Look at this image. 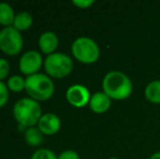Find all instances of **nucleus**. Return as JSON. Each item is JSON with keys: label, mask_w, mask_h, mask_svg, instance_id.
Listing matches in <instances>:
<instances>
[{"label": "nucleus", "mask_w": 160, "mask_h": 159, "mask_svg": "<svg viewBox=\"0 0 160 159\" xmlns=\"http://www.w3.org/2000/svg\"><path fill=\"white\" fill-rule=\"evenodd\" d=\"M7 86L10 91L14 93H20L23 89H25V80L21 75H13L8 80Z\"/></svg>", "instance_id": "16"}, {"label": "nucleus", "mask_w": 160, "mask_h": 159, "mask_svg": "<svg viewBox=\"0 0 160 159\" xmlns=\"http://www.w3.org/2000/svg\"><path fill=\"white\" fill-rule=\"evenodd\" d=\"M42 107L32 98H22L13 107V117L24 127H32L42 118Z\"/></svg>", "instance_id": "3"}, {"label": "nucleus", "mask_w": 160, "mask_h": 159, "mask_svg": "<svg viewBox=\"0 0 160 159\" xmlns=\"http://www.w3.org/2000/svg\"><path fill=\"white\" fill-rule=\"evenodd\" d=\"M14 17L15 15L12 7L6 2H0V24L8 27L13 24Z\"/></svg>", "instance_id": "13"}, {"label": "nucleus", "mask_w": 160, "mask_h": 159, "mask_svg": "<svg viewBox=\"0 0 160 159\" xmlns=\"http://www.w3.org/2000/svg\"><path fill=\"white\" fill-rule=\"evenodd\" d=\"M42 64L44 60L42 55L36 50H28L22 55L19 62V68L23 74L30 77L38 73Z\"/></svg>", "instance_id": "7"}, {"label": "nucleus", "mask_w": 160, "mask_h": 159, "mask_svg": "<svg viewBox=\"0 0 160 159\" xmlns=\"http://www.w3.org/2000/svg\"><path fill=\"white\" fill-rule=\"evenodd\" d=\"M33 24V17L28 12H20L15 15L14 21H13L12 26L18 30L19 32L21 31H26L32 26Z\"/></svg>", "instance_id": "12"}, {"label": "nucleus", "mask_w": 160, "mask_h": 159, "mask_svg": "<svg viewBox=\"0 0 160 159\" xmlns=\"http://www.w3.org/2000/svg\"><path fill=\"white\" fill-rule=\"evenodd\" d=\"M44 68L48 77L63 79L73 70V61L65 53L53 52L44 60Z\"/></svg>", "instance_id": "4"}, {"label": "nucleus", "mask_w": 160, "mask_h": 159, "mask_svg": "<svg viewBox=\"0 0 160 159\" xmlns=\"http://www.w3.org/2000/svg\"><path fill=\"white\" fill-rule=\"evenodd\" d=\"M24 138L30 146H39L42 143V140H44L42 133L39 131L37 127H28L24 132Z\"/></svg>", "instance_id": "14"}, {"label": "nucleus", "mask_w": 160, "mask_h": 159, "mask_svg": "<svg viewBox=\"0 0 160 159\" xmlns=\"http://www.w3.org/2000/svg\"><path fill=\"white\" fill-rule=\"evenodd\" d=\"M8 86L2 81H0V108L7 104L9 99V91Z\"/></svg>", "instance_id": "18"}, {"label": "nucleus", "mask_w": 160, "mask_h": 159, "mask_svg": "<svg viewBox=\"0 0 160 159\" xmlns=\"http://www.w3.org/2000/svg\"><path fill=\"white\" fill-rule=\"evenodd\" d=\"M102 89L111 99H127L133 92V83L121 71H110L102 80Z\"/></svg>", "instance_id": "1"}, {"label": "nucleus", "mask_w": 160, "mask_h": 159, "mask_svg": "<svg viewBox=\"0 0 160 159\" xmlns=\"http://www.w3.org/2000/svg\"><path fill=\"white\" fill-rule=\"evenodd\" d=\"M25 92L30 98L36 102H45L52 97L55 84L50 77L42 73H36L25 79Z\"/></svg>", "instance_id": "2"}, {"label": "nucleus", "mask_w": 160, "mask_h": 159, "mask_svg": "<svg viewBox=\"0 0 160 159\" xmlns=\"http://www.w3.org/2000/svg\"><path fill=\"white\" fill-rule=\"evenodd\" d=\"M149 159H160V152H156L149 157Z\"/></svg>", "instance_id": "22"}, {"label": "nucleus", "mask_w": 160, "mask_h": 159, "mask_svg": "<svg viewBox=\"0 0 160 159\" xmlns=\"http://www.w3.org/2000/svg\"><path fill=\"white\" fill-rule=\"evenodd\" d=\"M145 96L150 102L160 104V80H154L148 83L145 88Z\"/></svg>", "instance_id": "15"}, {"label": "nucleus", "mask_w": 160, "mask_h": 159, "mask_svg": "<svg viewBox=\"0 0 160 159\" xmlns=\"http://www.w3.org/2000/svg\"><path fill=\"white\" fill-rule=\"evenodd\" d=\"M89 108L96 113H103L111 106V98L103 92H96L89 100Z\"/></svg>", "instance_id": "10"}, {"label": "nucleus", "mask_w": 160, "mask_h": 159, "mask_svg": "<svg viewBox=\"0 0 160 159\" xmlns=\"http://www.w3.org/2000/svg\"><path fill=\"white\" fill-rule=\"evenodd\" d=\"M72 55L82 63L91 64L98 60L100 50L98 44L89 37H78L71 46Z\"/></svg>", "instance_id": "5"}, {"label": "nucleus", "mask_w": 160, "mask_h": 159, "mask_svg": "<svg viewBox=\"0 0 160 159\" xmlns=\"http://www.w3.org/2000/svg\"><path fill=\"white\" fill-rule=\"evenodd\" d=\"M9 71H10V66L8 61L3 58H0V81L4 80L8 77Z\"/></svg>", "instance_id": "19"}, {"label": "nucleus", "mask_w": 160, "mask_h": 159, "mask_svg": "<svg viewBox=\"0 0 160 159\" xmlns=\"http://www.w3.org/2000/svg\"><path fill=\"white\" fill-rule=\"evenodd\" d=\"M65 97H67V100L69 102V104L72 105L73 107L83 108V107L89 104L92 95L86 86H84L82 84H74L71 85L67 89Z\"/></svg>", "instance_id": "8"}, {"label": "nucleus", "mask_w": 160, "mask_h": 159, "mask_svg": "<svg viewBox=\"0 0 160 159\" xmlns=\"http://www.w3.org/2000/svg\"><path fill=\"white\" fill-rule=\"evenodd\" d=\"M109 159H119V158H117V157H110Z\"/></svg>", "instance_id": "23"}, {"label": "nucleus", "mask_w": 160, "mask_h": 159, "mask_svg": "<svg viewBox=\"0 0 160 159\" xmlns=\"http://www.w3.org/2000/svg\"><path fill=\"white\" fill-rule=\"evenodd\" d=\"M31 159H58V156H56V154L50 149L40 148L33 154Z\"/></svg>", "instance_id": "17"}, {"label": "nucleus", "mask_w": 160, "mask_h": 159, "mask_svg": "<svg viewBox=\"0 0 160 159\" xmlns=\"http://www.w3.org/2000/svg\"><path fill=\"white\" fill-rule=\"evenodd\" d=\"M73 4L81 9H87L95 3L94 0H73Z\"/></svg>", "instance_id": "20"}, {"label": "nucleus", "mask_w": 160, "mask_h": 159, "mask_svg": "<svg viewBox=\"0 0 160 159\" xmlns=\"http://www.w3.org/2000/svg\"><path fill=\"white\" fill-rule=\"evenodd\" d=\"M58 44H59L58 36L50 31L42 33L39 36V39H38V46H39L40 51L47 56L55 52L58 47Z\"/></svg>", "instance_id": "11"}, {"label": "nucleus", "mask_w": 160, "mask_h": 159, "mask_svg": "<svg viewBox=\"0 0 160 159\" xmlns=\"http://www.w3.org/2000/svg\"><path fill=\"white\" fill-rule=\"evenodd\" d=\"M58 159H80V156L74 151H64L60 154Z\"/></svg>", "instance_id": "21"}, {"label": "nucleus", "mask_w": 160, "mask_h": 159, "mask_svg": "<svg viewBox=\"0 0 160 159\" xmlns=\"http://www.w3.org/2000/svg\"><path fill=\"white\" fill-rule=\"evenodd\" d=\"M37 127L45 135H53L61 127V121L55 113H45L38 121Z\"/></svg>", "instance_id": "9"}, {"label": "nucleus", "mask_w": 160, "mask_h": 159, "mask_svg": "<svg viewBox=\"0 0 160 159\" xmlns=\"http://www.w3.org/2000/svg\"><path fill=\"white\" fill-rule=\"evenodd\" d=\"M23 48V37L13 26L0 31V50L8 56H17Z\"/></svg>", "instance_id": "6"}]
</instances>
